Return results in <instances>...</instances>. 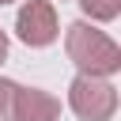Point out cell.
Segmentation results:
<instances>
[{"label": "cell", "mask_w": 121, "mask_h": 121, "mask_svg": "<svg viewBox=\"0 0 121 121\" xmlns=\"http://www.w3.org/2000/svg\"><path fill=\"white\" fill-rule=\"evenodd\" d=\"M60 117V102L42 91V87H19L15 91V110L11 121H57Z\"/></svg>", "instance_id": "cell-4"}, {"label": "cell", "mask_w": 121, "mask_h": 121, "mask_svg": "<svg viewBox=\"0 0 121 121\" xmlns=\"http://www.w3.org/2000/svg\"><path fill=\"white\" fill-rule=\"evenodd\" d=\"M57 30H60V26H57V11H53L49 0H26V4L19 8V15H15V34H19V42H26V45H34V49L57 42Z\"/></svg>", "instance_id": "cell-3"}, {"label": "cell", "mask_w": 121, "mask_h": 121, "mask_svg": "<svg viewBox=\"0 0 121 121\" xmlns=\"http://www.w3.org/2000/svg\"><path fill=\"white\" fill-rule=\"evenodd\" d=\"M15 91H19V83L0 79V121H11V110H15Z\"/></svg>", "instance_id": "cell-6"}, {"label": "cell", "mask_w": 121, "mask_h": 121, "mask_svg": "<svg viewBox=\"0 0 121 121\" xmlns=\"http://www.w3.org/2000/svg\"><path fill=\"white\" fill-rule=\"evenodd\" d=\"M4 57H8V34L0 30V64H4Z\"/></svg>", "instance_id": "cell-7"}, {"label": "cell", "mask_w": 121, "mask_h": 121, "mask_svg": "<svg viewBox=\"0 0 121 121\" xmlns=\"http://www.w3.org/2000/svg\"><path fill=\"white\" fill-rule=\"evenodd\" d=\"M79 8H83L91 19H98V23H110V19H117V11H121V0H79Z\"/></svg>", "instance_id": "cell-5"}, {"label": "cell", "mask_w": 121, "mask_h": 121, "mask_svg": "<svg viewBox=\"0 0 121 121\" xmlns=\"http://www.w3.org/2000/svg\"><path fill=\"white\" fill-rule=\"evenodd\" d=\"M64 49H68V60L87 72V76H113L121 68V49L110 34L95 30L91 23H72L68 26V38H64Z\"/></svg>", "instance_id": "cell-1"}, {"label": "cell", "mask_w": 121, "mask_h": 121, "mask_svg": "<svg viewBox=\"0 0 121 121\" xmlns=\"http://www.w3.org/2000/svg\"><path fill=\"white\" fill-rule=\"evenodd\" d=\"M0 4H11V0H0Z\"/></svg>", "instance_id": "cell-8"}, {"label": "cell", "mask_w": 121, "mask_h": 121, "mask_svg": "<svg viewBox=\"0 0 121 121\" xmlns=\"http://www.w3.org/2000/svg\"><path fill=\"white\" fill-rule=\"evenodd\" d=\"M68 106L79 121H110L117 110V87L106 76H87L79 72L68 87Z\"/></svg>", "instance_id": "cell-2"}]
</instances>
